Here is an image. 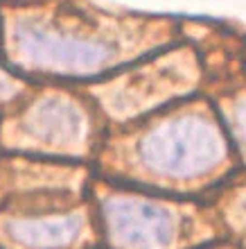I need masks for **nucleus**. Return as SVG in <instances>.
I'll list each match as a JSON object with an SVG mask.
<instances>
[{"mask_svg": "<svg viewBox=\"0 0 246 249\" xmlns=\"http://www.w3.org/2000/svg\"><path fill=\"white\" fill-rule=\"evenodd\" d=\"M224 141L213 123L199 116H181L149 131L140 143V159L163 177H199L219 163Z\"/></svg>", "mask_w": 246, "mask_h": 249, "instance_id": "obj_1", "label": "nucleus"}, {"mask_svg": "<svg viewBox=\"0 0 246 249\" xmlns=\"http://www.w3.org/2000/svg\"><path fill=\"white\" fill-rule=\"evenodd\" d=\"M16 59L27 68L46 72H93L113 57V48L102 41L77 39L39 23L23 20L14 27Z\"/></svg>", "mask_w": 246, "mask_h": 249, "instance_id": "obj_2", "label": "nucleus"}, {"mask_svg": "<svg viewBox=\"0 0 246 249\" xmlns=\"http://www.w3.org/2000/svg\"><path fill=\"white\" fill-rule=\"evenodd\" d=\"M104 220L117 249H167L174 238V222L167 211L136 197L109 199L104 204Z\"/></svg>", "mask_w": 246, "mask_h": 249, "instance_id": "obj_3", "label": "nucleus"}, {"mask_svg": "<svg viewBox=\"0 0 246 249\" xmlns=\"http://www.w3.org/2000/svg\"><path fill=\"white\" fill-rule=\"evenodd\" d=\"M25 129L52 147H68L84 134V118L77 107L64 98H46L27 113Z\"/></svg>", "mask_w": 246, "mask_h": 249, "instance_id": "obj_4", "label": "nucleus"}, {"mask_svg": "<svg viewBox=\"0 0 246 249\" xmlns=\"http://www.w3.org/2000/svg\"><path fill=\"white\" fill-rule=\"evenodd\" d=\"M14 243L27 249H61L77 240L82 222L77 217H25L5 224Z\"/></svg>", "mask_w": 246, "mask_h": 249, "instance_id": "obj_5", "label": "nucleus"}, {"mask_svg": "<svg viewBox=\"0 0 246 249\" xmlns=\"http://www.w3.org/2000/svg\"><path fill=\"white\" fill-rule=\"evenodd\" d=\"M235 129H237L240 141L246 145V102L237 107V111H235Z\"/></svg>", "mask_w": 246, "mask_h": 249, "instance_id": "obj_6", "label": "nucleus"}, {"mask_svg": "<svg viewBox=\"0 0 246 249\" xmlns=\"http://www.w3.org/2000/svg\"><path fill=\"white\" fill-rule=\"evenodd\" d=\"M14 93H16V84H14L9 77L0 75V98H9Z\"/></svg>", "mask_w": 246, "mask_h": 249, "instance_id": "obj_7", "label": "nucleus"}]
</instances>
